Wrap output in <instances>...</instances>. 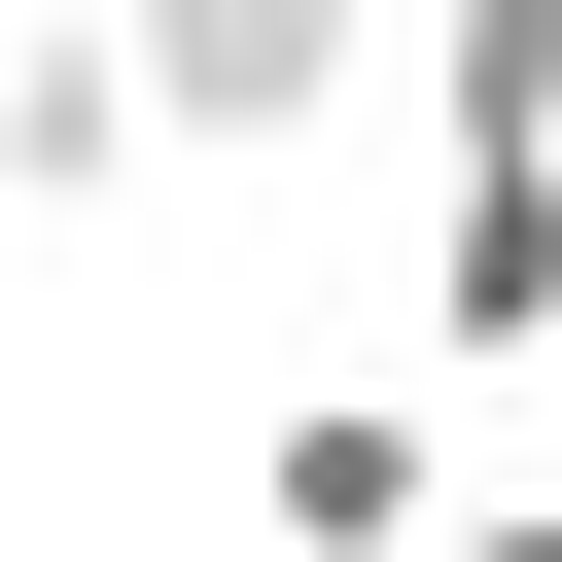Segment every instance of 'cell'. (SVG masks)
Returning a JSON list of instances; mask_svg holds the SVG:
<instances>
[{"instance_id":"3957f363","label":"cell","mask_w":562,"mask_h":562,"mask_svg":"<svg viewBox=\"0 0 562 562\" xmlns=\"http://www.w3.org/2000/svg\"><path fill=\"white\" fill-rule=\"evenodd\" d=\"M422 351H457V386L562 351V176H422Z\"/></svg>"},{"instance_id":"277c9868","label":"cell","mask_w":562,"mask_h":562,"mask_svg":"<svg viewBox=\"0 0 562 562\" xmlns=\"http://www.w3.org/2000/svg\"><path fill=\"white\" fill-rule=\"evenodd\" d=\"M105 176H176L140 140V35H0V211H105Z\"/></svg>"},{"instance_id":"7a4b0ae2","label":"cell","mask_w":562,"mask_h":562,"mask_svg":"<svg viewBox=\"0 0 562 562\" xmlns=\"http://www.w3.org/2000/svg\"><path fill=\"white\" fill-rule=\"evenodd\" d=\"M246 527H281V562H457V492H422V386H281V422H246Z\"/></svg>"},{"instance_id":"5b68a950","label":"cell","mask_w":562,"mask_h":562,"mask_svg":"<svg viewBox=\"0 0 562 562\" xmlns=\"http://www.w3.org/2000/svg\"><path fill=\"white\" fill-rule=\"evenodd\" d=\"M457 562H562V492H457Z\"/></svg>"},{"instance_id":"6da1fadb","label":"cell","mask_w":562,"mask_h":562,"mask_svg":"<svg viewBox=\"0 0 562 562\" xmlns=\"http://www.w3.org/2000/svg\"><path fill=\"white\" fill-rule=\"evenodd\" d=\"M351 70H386L351 0H176V35H140V140H176V176H316Z\"/></svg>"}]
</instances>
